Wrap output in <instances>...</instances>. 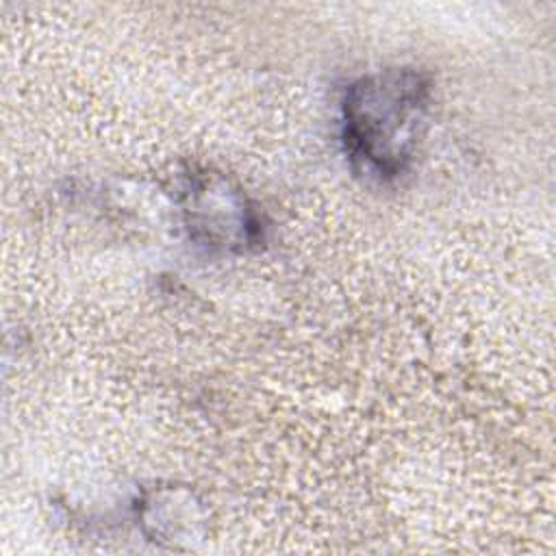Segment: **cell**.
Masks as SVG:
<instances>
[{
    "instance_id": "cell-1",
    "label": "cell",
    "mask_w": 556,
    "mask_h": 556,
    "mask_svg": "<svg viewBox=\"0 0 556 556\" xmlns=\"http://www.w3.org/2000/svg\"><path fill=\"white\" fill-rule=\"evenodd\" d=\"M430 87L415 70H389L354 83L343 102V137L352 159L382 178L408 163L424 124Z\"/></svg>"
}]
</instances>
